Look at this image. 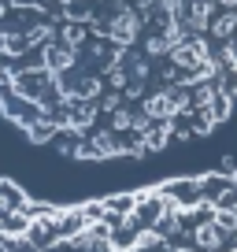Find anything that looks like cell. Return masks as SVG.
Wrapping results in <instances>:
<instances>
[{"label": "cell", "instance_id": "2", "mask_svg": "<svg viewBox=\"0 0 237 252\" xmlns=\"http://www.w3.org/2000/svg\"><path fill=\"white\" fill-rule=\"evenodd\" d=\"M0 252H237V174L56 204L0 182Z\"/></svg>", "mask_w": 237, "mask_h": 252}, {"label": "cell", "instance_id": "1", "mask_svg": "<svg viewBox=\"0 0 237 252\" xmlns=\"http://www.w3.org/2000/svg\"><path fill=\"white\" fill-rule=\"evenodd\" d=\"M237 100V0H0V111L82 159L207 134Z\"/></svg>", "mask_w": 237, "mask_h": 252}]
</instances>
